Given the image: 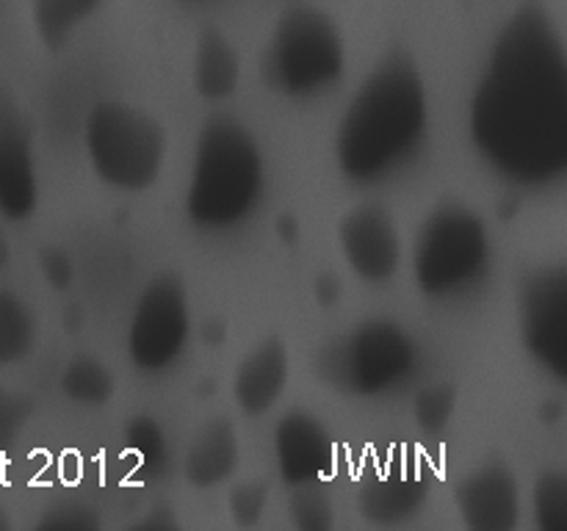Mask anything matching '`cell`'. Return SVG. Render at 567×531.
I'll use <instances>...</instances> for the list:
<instances>
[{
  "mask_svg": "<svg viewBox=\"0 0 567 531\" xmlns=\"http://www.w3.org/2000/svg\"><path fill=\"white\" fill-rule=\"evenodd\" d=\"M476 153L504 180L543 188L567 171V53L540 3L509 14L471 97Z\"/></svg>",
  "mask_w": 567,
  "mask_h": 531,
  "instance_id": "1",
  "label": "cell"
},
{
  "mask_svg": "<svg viewBox=\"0 0 567 531\" xmlns=\"http://www.w3.org/2000/svg\"><path fill=\"white\" fill-rule=\"evenodd\" d=\"M426 125L430 100L419 66L404 53L385 55L338 122V169L363 186L385 180L415 158Z\"/></svg>",
  "mask_w": 567,
  "mask_h": 531,
  "instance_id": "2",
  "label": "cell"
},
{
  "mask_svg": "<svg viewBox=\"0 0 567 531\" xmlns=\"http://www.w3.org/2000/svg\"><path fill=\"white\" fill-rule=\"evenodd\" d=\"M264 188V153L252 133L233 116L205 122L188 180V221L208 232L241 227L260 205Z\"/></svg>",
  "mask_w": 567,
  "mask_h": 531,
  "instance_id": "3",
  "label": "cell"
},
{
  "mask_svg": "<svg viewBox=\"0 0 567 531\" xmlns=\"http://www.w3.org/2000/svg\"><path fill=\"white\" fill-rule=\"evenodd\" d=\"M419 363V343L404 326L369 319L332 337L316 357V371L321 382L343 396L377 398L408 385Z\"/></svg>",
  "mask_w": 567,
  "mask_h": 531,
  "instance_id": "4",
  "label": "cell"
},
{
  "mask_svg": "<svg viewBox=\"0 0 567 531\" xmlns=\"http://www.w3.org/2000/svg\"><path fill=\"white\" fill-rule=\"evenodd\" d=\"M491 269V232L485 219L460 199L437 205L415 238V282L430 299L474 291Z\"/></svg>",
  "mask_w": 567,
  "mask_h": 531,
  "instance_id": "5",
  "label": "cell"
},
{
  "mask_svg": "<svg viewBox=\"0 0 567 531\" xmlns=\"http://www.w3.org/2000/svg\"><path fill=\"white\" fill-rule=\"evenodd\" d=\"M266 81L286 97H316L330 92L347 66V48L336 20L316 6L282 11L266 48Z\"/></svg>",
  "mask_w": 567,
  "mask_h": 531,
  "instance_id": "6",
  "label": "cell"
},
{
  "mask_svg": "<svg viewBox=\"0 0 567 531\" xmlns=\"http://www.w3.org/2000/svg\"><path fill=\"white\" fill-rule=\"evenodd\" d=\"M83 142L100 180L120 191H144L164 169L166 133L161 122L120 100L92 105Z\"/></svg>",
  "mask_w": 567,
  "mask_h": 531,
  "instance_id": "7",
  "label": "cell"
},
{
  "mask_svg": "<svg viewBox=\"0 0 567 531\" xmlns=\"http://www.w3.org/2000/svg\"><path fill=\"white\" fill-rule=\"evenodd\" d=\"M192 332L186 285L164 271L147 282L133 310L127 330V352L136 368L147 374L172 368L181 360Z\"/></svg>",
  "mask_w": 567,
  "mask_h": 531,
  "instance_id": "8",
  "label": "cell"
},
{
  "mask_svg": "<svg viewBox=\"0 0 567 531\" xmlns=\"http://www.w3.org/2000/svg\"><path fill=\"white\" fill-rule=\"evenodd\" d=\"M520 341L554 379H567V271L540 269L520 285Z\"/></svg>",
  "mask_w": 567,
  "mask_h": 531,
  "instance_id": "9",
  "label": "cell"
},
{
  "mask_svg": "<svg viewBox=\"0 0 567 531\" xmlns=\"http://www.w3.org/2000/svg\"><path fill=\"white\" fill-rule=\"evenodd\" d=\"M39 177L33 133L14 94L0 86V216L22 221L37 210Z\"/></svg>",
  "mask_w": 567,
  "mask_h": 531,
  "instance_id": "10",
  "label": "cell"
},
{
  "mask_svg": "<svg viewBox=\"0 0 567 531\" xmlns=\"http://www.w3.org/2000/svg\"><path fill=\"white\" fill-rule=\"evenodd\" d=\"M338 243L354 274L365 282H388L402 266V236L382 205L365 202L338 225Z\"/></svg>",
  "mask_w": 567,
  "mask_h": 531,
  "instance_id": "11",
  "label": "cell"
},
{
  "mask_svg": "<svg viewBox=\"0 0 567 531\" xmlns=\"http://www.w3.org/2000/svg\"><path fill=\"white\" fill-rule=\"evenodd\" d=\"M275 459L288 487L321 485L336 470V440L319 415L293 407L275 426Z\"/></svg>",
  "mask_w": 567,
  "mask_h": 531,
  "instance_id": "12",
  "label": "cell"
},
{
  "mask_svg": "<svg viewBox=\"0 0 567 531\" xmlns=\"http://www.w3.org/2000/svg\"><path fill=\"white\" fill-rule=\"evenodd\" d=\"M454 501L471 531H513L520 520L518 479L504 462L471 470L460 481Z\"/></svg>",
  "mask_w": 567,
  "mask_h": 531,
  "instance_id": "13",
  "label": "cell"
},
{
  "mask_svg": "<svg viewBox=\"0 0 567 531\" xmlns=\"http://www.w3.org/2000/svg\"><path fill=\"white\" fill-rule=\"evenodd\" d=\"M430 479L410 462H391L363 481L358 492V512L365 523L391 529L404 525L424 509Z\"/></svg>",
  "mask_w": 567,
  "mask_h": 531,
  "instance_id": "14",
  "label": "cell"
},
{
  "mask_svg": "<svg viewBox=\"0 0 567 531\" xmlns=\"http://www.w3.org/2000/svg\"><path fill=\"white\" fill-rule=\"evenodd\" d=\"M291 376V360L280 337H266L252 348L233 376V396L244 415L258 418L266 415L288 387Z\"/></svg>",
  "mask_w": 567,
  "mask_h": 531,
  "instance_id": "15",
  "label": "cell"
},
{
  "mask_svg": "<svg viewBox=\"0 0 567 531\" xmlns=\"http://www.w3.org/2000/svg\"><path fill=\"white\" fill-rule=\"evenodd\" d=\"M238 454V431L227 418H214L194 435L188 442L186 457H183V476L197 490L221 485L236 473Z\"/></svg>",
  "mask_w": 567,
  "mask_h": 531,
  "instance_id": "16",
  "label": "cell"
},
{
  "mask_svg": "<svg viewBox=\"0 0 567 531\" xmlns=\"http://www.w3.org/2000/svg\"><path fill=\"white\" fill-rule=\"evenodd\" d=\"M194 88L203 100H227L241 83V59L230 39L216 28H205L194 48Z\"/></svg>",
  "mask_w": 567,
  "mask_h": 531,
  "instance_id": "17",
  "label": "cell"
},
{
  "mask_svg": "<svg viewBox=\"0 0 567 531\" xmlns=\"http://www.w3.org/2000/svg\"><path fill=\"white\" fill-rule=\"evenodd\" d=\"M103 3L105 0H31L33 31L50 53H61L72 33Z\"/></svg>",
  "mask_w": 567,
  "mask_h": 531,
  "instance_id": "18",
  "label": "cell"
},
{
  "mask_svg": "<svg viewBox=\"0 0 567 531\" xmlns=\"http://www.w3.org/2000/svg\"><path fill=\"white\" fill-rule=\"evenodd\" d=\"M37 319L14 291L0 288V368L22 363L37 346Z\"/></svg>",
  "mask_w": 567,
  "mask_h": 531,
  "instance_id": "19",
  "label": "cell"
},
{
  "mask_svg": "<svg viewBox=\"0 0 567 531\" xmlns=\"http://www.w3.org/2000/svg\"><path fill=\"white\" fill-rule=\"evenodd\" d=\"M59 387L64 398H70L78 407H103L114 398L116 382L109 365L81 354V357L70 360L64 365L59 376Z\"/></svg>",
  "mask_w": 567,
  "mask_h": 531,
  "instance_id": "20",
  "label": "cell"
},
{
  "mask_svg": "<svg viewBox=\"0 0 567 531\" xmlns=\"http://www.w3.org/2000/svg\"><path fill=\"white\" fill-rule=\"evenodd\" d=\"M125 454L133 459L131 473L138 479L153 481L164 476L169 465V446L158 420L150 415H136L125 426Z\"/></svg>",
  "mask_w": 567,
  "mask_h": 531,
  "instance_id": "21",
  "label": "cell"
},
{
  "mask_svg": "<svg viewBox=\"0 0 567 531\" xmlns=\"http://www.w3.org/2000/svg\"><path fill=\"white\" fill-rule=\"evenodd\" d=\"M532 507H535L537 529L567 531V476L563 470H546L537 476Z\"/></svg>",
  "mask_w": 567,
  "mask_h": 531,
  "instance_id": "22",
  "label": "cell"
},
{
  "mask_svg": "<svg viewBox=\"0 0 567 531\" xmlns=\"http://www.w3.org/2000/svg\"><path fill=\"white\" fill-rule=\"evenodd\" d=\"M457 409V391L446 382L426 385L413 398V418L424 435L435 437L452 424V415Z\"/></svg>",
  "mask_w": 567,
  "mask_h": 531,
  "instance_id": "23",
  "label": "cell"
},
{
  "mask_svg": "<svg viewBox=\"0 0 567 531\" xmlns=\"http://www.w3.org/2000/svg\"><path fill=\"white\" fill-rule=\"evenodd\" d=\"M288 514L299 531H330L336 525V509L321 485L291 487Z\"/></svg>",
  "mask_w": 567,
  "mask_h": 531,
  "instance_id": "24",
  "label": "cell"
},
{
  "mask_svg": "<svg viewBox=\"0 0 567 531\" xmlns=\"http://www.w3.org/2000/svg\"><path fill=\"white\" fill-rule=\"evenodd\" d=\"M266 503H269V485L260 479L238 481L227 492V512H230V520L238 529H252V525H258L266 512Z\"/></svg>",
  "mask_w": 567,
  "mask_h": 531,
  "instance_id": "25",
  "label": "cell"
},
{
  "mask_svg": "<svg viewBox=\"0 0 567 531\" xmlns=\"http://www.w3.org/2000/svg\"><path fill=\"white\" fill-rule=\"evenodd\" d=\"M100 514L89 507L86 501H75V498H64V501L53 503L42 518L37 520V529L59 531V529H72V531H89L100 529Z\"/></svg>",
  "mask_w": 567,
  "mask_h": 531,
  "instance_id": "26",
  "label": "cell"
},
{
  "mask_svg": "<svg viewBox=\"0 0 567 531\" xmlns=\"http://www.w3.org/2000/svg\"><path fill=\"white\" fill-rule=\"evenodd\" d=\"M31 413H33L31 398L22 396V393L9 391L6 385H0V451L9 448L11 442L22 435Z\"/></svg>",
  "mask_w": 567,
  "mask_h": 531,
  "instance_id": "27",
  "label": "cell"
},
{
  "mask_svg": "<svg viewBox=\"0 0 567 531\" xmlns=\"http://www.w3.org/2000/svg\"><path fill=\"white\" fill-rule=\"evenodd\" d=\"M37 260H39V271H42V277L48 280L50 288H55V291H66V288L72 285V280H75V266H72L70 254H66L64 249L42 247L39 249Z\"/></svg>",
  "mask_w": 567,
  "mask_h": 531,
  "instance_id": "28",
  "label": "cell"
},
{
  "mask_svg": "<svg viewBox=\"0 0 567 531\" xmlns=\"http://www.w3.org/2000/svg\"><path fill=\"white\" fill-rule=\"evenodd\" d=\"M133 529L142 531V529H177V518L175 512H172V507H155L150 509V514H144L138 523H133Z\"/></svg>",
  "mask_w": 567,
  "mask_h": 531,
  "instance_id": "29",
  "label": "cell"
},
{
  "mask_svg": "<svg viewBox=\"0 0 567 531\" xmlns=\"http://www.w3.org/2000/svg\"><path fill=\"white\" fill-rule=\"evenodd\" d=\"M341 280H338L336 274H321L319 280H316V299H319V304H324V308H332V304L341 299Z\"/></svg>",
  "mask_w": 567,
  "mask_h": 531,
  "instance_id": "30",
  "label": "cell"
},
{
  "mask_svg": "<svg viewBox=\"0 0 567 531\" xmlns=\"http://www.w3.org/2000/svg\"><path fill=\"white\" fill-rule=\"evenodd\" d=\"M9 263H11V247L9 241H6L3 232H0V271H3Z\"/></svg>",
  "mask_w": 567,
  "mask_h": 531,
  "instance_id": "31",
  "label": "cell"
}]
</instances>
